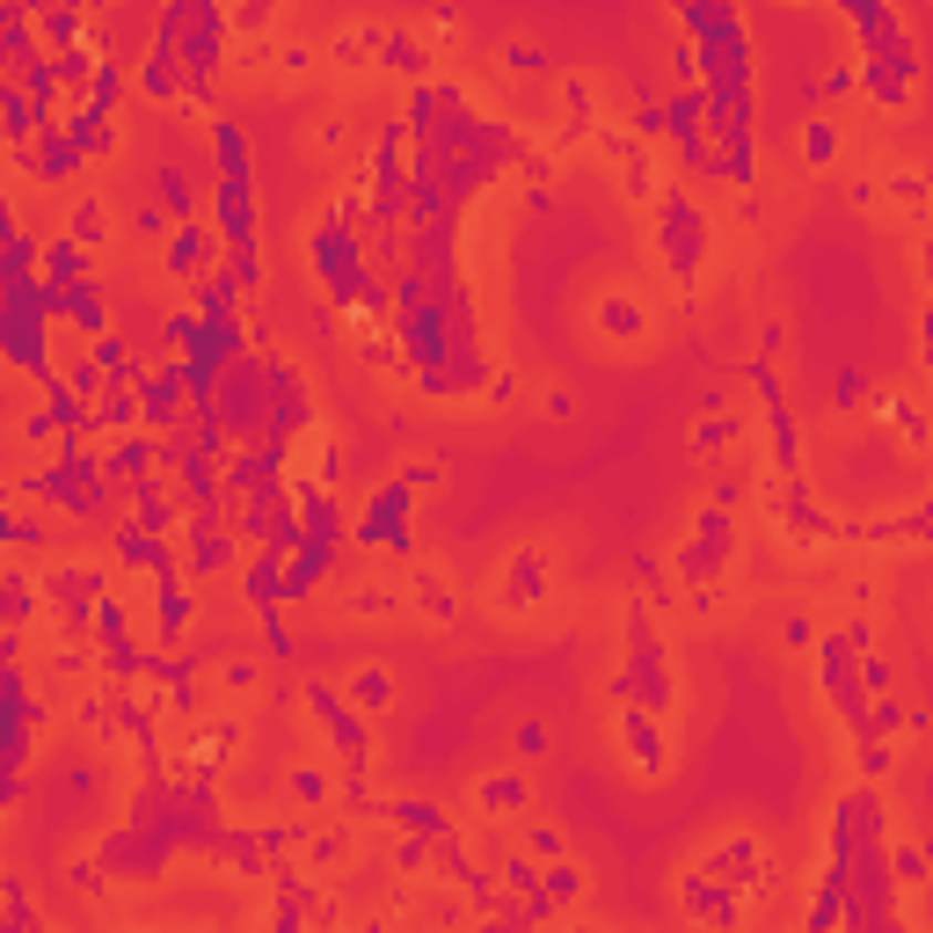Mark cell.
Instances as JSON below:
<instances>
[{
  "instance_id": "1",
  "label": "cell",
  "mask_w": 933,
  "mask_h": 933,
  "mask_svg": "<svg viewBox=\"0 0 933 933\" xmlns=\"http://www.w3.org/2000/svg\"><path fill=\"white\" fill-rule=\"evenodd\" d=\"M613 693L642 715H664L671 707V664H664V642H656V620L634 605L628 613V671L613 678Z\"/></svg>"
},
{
  "instance_id": "2",
  "label": "cell",
  "mask_w": 933,
  "mask_h": 933,
  "mask_svg": "<svg viewBox=\"0 0 933 933\" xmlns=\"http://www.w3.org/2000/svg\"><path fill=\"white\" fill-rule=\"evenodd\" d=\"M408 481L394 475V481H380V489L365 496V511H357V526H351V540L357 547H394V554H408Z\"/></svg>"
},
{
  "instance_id": "3",
  "label": "cell",
  "mask_w": 933,
  "mask_h": 933,
  "mask_svg": "<svg viewBox=\"0 0 933 933\" xmlns=\"http://www.w3.org/2000/svg\"><path fill=\"white\" fill-rule=\"evenodd\" d=\"M44 599H52V613L66 620L73 634H81V628H95V613L110 605V577H103V569L66 562V569H52V577H44Z\"/></svg>"
},
{
  "instance_id": "4",
  "label": "cell",
  "mask_w": 933,
  "mask_h": 933,
  "mask_svg": "<svg viewBox=\"0 0 933 933\" xmlns=\"http://www.w3.org/2000/svg\"><path fill=\"white\" fill-rule=\"evenodd\" d=\"M729 547H737V526H729V511H701V526L686 532V547H678V583H715L729 562Z\"/></svg>"
},
{
  "instance_id": "5",
  "label": "cell",
  "mask_w": 933,
  "mask_h": 933,
  "mask_svg": "<svg viewBox=\"0 0 933 933\" xmlns=\"http://www.w3.org/2000/svg\"><path fill=\"white\" fill-rule=\"evenodd\" d=\"M664 256H671V278L693 284L701 278V256H707V219L693 197H664Z\"/></svg>"
},
{
  "instance_id": "6",
  "label": "cell",
  "mask_w": 933,
  "mask_h": 933,
  "mask_svg": "<svg viewBox=\"0 0 933 933\" xmlns=\"http://www.w3.org/2000/svg\"><path fill=\"white\" fill-rule=\"evenodd\" d=\"M307 423H314V394H307L300 365H284V357H270V438H300Z\"/></svg>"
},
{
  "instance_id": "7",
  "label": "cell",
  "mask_w": 933,
  "mask_h": 933,
  "mask_svg": "<svg viewBox=\"0 0 933 933\" xmlns=\"http://www.w3.org/2000/svg\"><path fill=\"white\" fill-rule=\"evenodd\" d=\"M211 256H219V234H211V219H190V227L168 234V248H160V270L176 284H205L211 278Z\"/></svg>"
},
{
  "instance_id": "8",
  "label": "cell",
  "mask_w": 933,
  "mask_h": 933,
  "mask_svg": "<svg viewBox=\"0 0 933 933\" xmlns=\"http://www.w3.org/2000/svg\"><path fill=\"white\" fill-rule=\"evenodd\" d=\"M307 701H314V715H321V723H329L335 751L351 758V774H365V766H372V737H365V715H357V707H343V693H329V686H307Z\"/></svg>"
},
{
  "instance_id": "9",
  "label": "cell",
  "mask_w": 933,
  "mask_h": 933,
  "mask_svg": "<svg viewBox=\"0 0 933 933\" xmlns=\"http://www.w3.org/2000/svg\"><path fill=\"white\" fill-rule=\"evenodd\" d=\"M197 620V583H183V569L154 577V642H183Z\"/></svg>"
},
{
  "instance_id": "10",
  "label": "cell",
  "mask_w": 933,
  "mask_h": 933,
  "mask_svg": "<svg viewBox=\"0 0 933 933\" xmlns=\"http://www.w3.org/2000/svg\"><path fill=\"white\" fill-rule=\"evenodd\" d=\"M81 160H89V154L73 146V132H66V124H52L30 154H15V168H22V176H37V183H59V176H73Z\"/></svg>"
},
{
  "instance_id": "11",
  "label": "cell",
  "mask_w": 933,
  "mask_h": 933,
  "mask_svg": "<svg viewBox=\"0 0 933 933\" xmlns=\"http://www.w3.org/2000/svg\"><path fill=\"white\" fill-rule=\"evenodd\" d=\"M117 569H154V577H168V569H176V547H168V532H146V526H132V518H117Z\"/></svg>"
},
{
  "instance_id": "12",
  "label": "cell",
  "mask_w": 933,
  "mask_h": 933,
  "mask_svg": "<svg viewBox=\"0 0 933 933\" xmlns=\"http://www.w3.org/2000/svg\"><path fill=\"white\" fill-rule=\"evenodd\" d=\"M284 562L292 554H278V547H256L241 569V599L256 605V613H270V605H284Z\"/></svg>"
},
{
  "instance_id": "13",
  "label": "cell",
  "mask_w": 933,
  "mask_h": 933,
  "mask_svg": "<svg viewBox=\"0 0 933 933\" xmlns=\"http://www.w3.org/2000/svg\"><path fill=\"white\" fill-rule=\"evenodd\" d=\"M59 321H66L73 335H89V351H95V343L110 335V329H103V321H110V307H103V284H95V278H89V284H73V292H66V314H59Z\"/></svg>"
},
{
  "instance_id": "14",
  "label": "cell",
  "mask_w": 933,
  "mask_h": 933,
  "mask_svg": "<svg viewBox=\"0 0 933 933\" xmlns=\"http://www.w3.org/2000/svg\"><path fill=\"white\" fill-rule=\"evenodd\" d=\"M620 737H628V758L642 774H664V729H656V715L628 707V715H620Z\"/></svg>"
},
{
  "instance_id": "15",
  "label": "cell",
  "mask_w": 933,
  "mask_h": 933,
  "mask_svg": "<svg viewBox=\"0 0 933 933\" xmlns=\"http://www.w3.org/2000/svg\"><path fill=\"white\" fill-rule=\"evenodd\" d=\"M540 599H547V562L526 547V554H511V562H504V605L518 613V605H540Z\"/></svg>"
},
{
  "instance_id": "16",
  "label": "cell",
  "mask_w": 933,
  "mask_h": 933,
  "mask_svg": "<svg viewBox=\"0 0 933 933\" xmlns=\"http://www.w3.org/2000/svg\"><path fill=\"white\" fill-rule=\"evenodd\" d=\"M44 284H59V292L89 284V248L66 241V234H52V241H44Z\"/></svg>"
},
{
  "instance_id": "17",
  "label": "cell",
  "mask_w": 933,
  "mask_h": 933,
  "mask_svg": "<svg viewBox=\"0 0 933 933\" xmlns=\"http://www.w3.org/2000/svg\"><path fill=\"white\" fill-rule=\"evenodd\" d=\"M387 817L408 831V839H453V831H445V810L431 802V795H402V802H387Z\"/></svg>"
},
{
  "instance_id": "18",
  "label": "cell",
  "mask_w": 933,
  "mask_h": 933,
  "mask_svg": "<svg viewBox=\"0 0 933 933\" xmlns=\"http://www.w3.org/2000/svg\"><path fill=\"white\" fill-rule=\"evenodd\" d=\"M154 205H168V219H176V227H190L205 197H197V183L183 176V168H160V176H154Z\"/></svg>"
},
{
  "instance_id": "19",
  "label": "cell",
  "mask_w": 933,
  "mask_h": 933,
  "mask_svg": "<svg viewBox=\"0 0 933 933\" xmlns=\"http://www.w3.org/2000/svg\"><path fill=\"white\" fill-rule=\"evenodd\" d=\"M66 132H73V146H81L89 160H110V154H117V124H110V117H95V110H73V117H66Z\"/></svg>"
},
{
  "instance_id": "20",
  "label": "cell",
  "mask_w": 933,
  "mask_h": 933,
  "mask_svg": "<svg viewBox=\"0 0 933 933\" xmlns=\"http://www.w3.org/2000/svg\"><path fill=\"white\" fill-rule=\"evenodd\" d=\"M66 241H81V248H103V241H110V211H103V197H81V205H73Z\"/></svg>"
},
{
  "instance_id": "21",
  "label": "cell",
  "mask_w": 933,
  "mask_h": 933,
  "mask_svg": "<svg viewBox=\"0 0 933 933\" xmlns=\"http://www.w3.org/2000/svg\"><path fill=\"white\" fill-rule=\"evenodd\" d=\"M387 701H394V678H387V671H357V678H351V707H357V715H380Z\"/></svg>"
},
{
  "instance_id": "22",
  "label": "cell",
  "mask_w": 933,
  "mask_h": 933,
  "mask_svg": "<svg viewBox=\"0 0 933 933\" xmlns=\"http://www.w3.org/2000/svg\"><path fill=\"white\" fill-rule=\"evenodd\" d=\"M802 160H810V168H831V160H839V132H831V117L802 124Z\"/></svg>"
},
{
  "instance_id": "23",
  "label": "cell",
  "mask_w": 933,
  "mask_h": 933,
  "mask_svg": "<svg viewBox=\"0 0 933 933\" xmlns=\"http://www.w3.org/2000/svg\"><path fill=\"white\" fill-rule=\"evenodd\" d=\"M890 875H898V882H912V890H919V882L933 875L926 846H912V839H904V846H890Z\"/></svg>"
},
{
  "instance_id": "24",
  "label": "cell",
  "mask_w": 933,
  "mask_h": 933,
  "mask_svg": "<svg viewBox=\"0 0 933 933\" xmlns=\"http://www.w3.org/2000/svg\"><path fill=\"white\" fill-rule=\"evenodd\" d=\"M481 810H526V780H518V774L481 780Z\"/></svg>"
},
{
  "instance_id": "25",
  "label": "cell",
  "mask_w": 933,
  "mask_h": 933,
  "mask_svg": "<svg viewBox=\"0 0 933 933\" xmlns=\"http://www.w3.org/2000/svg\"><path fill=\"white\" fill-rule=\"evenodd\" d=\"M599 329L605 335H642V307H634V300H605L599 307Z\"/></svg>"
},
{
  "instance_id": "26",
  "label": "cell",
  "mask_w": 933,
  "mask_h": 933,
  "mask_svg": "<svg viewBox=\"0 0 933 933\" xmlns=\"http://www.w3.org/2000/svg\"><path fill=\"white\" fill-rule=\"evenodd\" d=\"M540 890H547V898H554V904H577V898H583V875H577V868H569V861H554V868H547V875H540Z\"/></svg>"
},
{
  "instance_id": "27",
  "label": "cell",
  "mask_w": 933,
  "mask_h": 933,
  "mask_svg": "<svg viewBox=\"0 0 933 933\" xmlns=\"http://www.w3.org/2000/svg\"><path fill=\"white\" fill-rule=\"evenodd\" d=\"M30 613H37V583L22 569H8V628H22Z\"/></svg>"
},
{
  "instance_id": "28",
  "label": "cell",
  "mask_w": 933,
  "mask_h": 933,
  "mask_svg": "<svg viewBox=\"0 0 933 933\" xmlns=\"http://www.w3.org/2000/svg\"><path fill=\"white\" fill-rule=\"evenodd\" d=\"M737 438V416H701L693 423V445H701V453H715V445H729Z\"/></svg>"
},
{
  "instance_id": "29",
  "label": "cell",
  "mask_w": 933,
  "mask_h": 933,
  "mask_svg": "<svg viewBox=\"0 0 933 933\" xmlns=\"http://www.w3.org/2000/svg\"><path fill=\"white\" fill-rule=\"evenodd\" d=\"M8 547H15V554H30V547H44V518L15 511V518H8Z\"/></svg>"
},
{
  "instance_id": "30",
  "label": "cell",
  "mask_w": 933,
  "mask_h": 933,
  "mask_svg": "<svg viewBox=\"0 0 933 933\" xmlns=\"http://www.w3.org/2000/svg\"><path fill=\"white\" fill-rule=\"evenodd\" d=\"M292 795L300 802H329V774L321 766H292Z\"/></svg>"
},
{
  "instance_id": "31",
  "label": "cell",
  "mask_w": 933,
  "mask_h": 933,
  "mask_svg": "<svg viewBox=\"0 0 933 933\" xmlns=\"http://www.w3.org/2000/svg\"><path fill=\"white\" fill-rule=\"evenodd\" d=\"M431 846L438 839H402L394 846V868H402V875H423V868H431Z\"/></svg>"
},
{
  "instance_id": "32",
  "label": "cell",
  "mask_w": 933,
  "mask_h": 933,
  "mask_svg": "<svg viewBox=\"0 0 933 933\" xmlns=\"http://www.w3.org/2000/svg\"><path fill=\"white\" fill-rule=\"evenodd\" d=\"M380 44H387V66L423 73V44H416V37H380Z\"/></svg>"
},
{
  "instance_id": "33",
  "label": "cell",
  "mask_w": 933,
  "mask_h": 933,
  "mask_svg": "<svg viewBox=\"0 0 933 933\" xmlns=\"http://www.w3.org/2000/svg\"><path fill=\"white\" fill-rule=\"evenodd\" d=\"M263 650H270V656H292V628H284V605H270V613H263Z\"/></svg>"
},
{
  "instance_id": "34",
  "label": "cell",
  "mask_w": 933,
  "mask_h": 933,
  "mask_svg": "<svg viewBox=\"0 0 933 933\" xmlns=\"http://www.w3.org/2000/svg\"><path fill=\"white\" fill-rule=\"evenodd\" d=\"M132 234H139V241H160V234H168V205H139L132 211Z\"/></svg>"
},
{
  "instance_id": "35",
  "label": "cell",
  "mask_w": 933,
  "mask_h": 933,
  "mask_svg": "<svg viewBox=\"0 0 933 933\" xmlns=\"http://www.w3.org/2000/svg\"><path fill=\"white\" fill-rule=\"evenodd\" d=\"M861 372H853V365H839V380H831V402H839V408H861Z\"/></svg>"
},
{
  "instance_id": "36",
  "label": "cell",
  "mask_w": 933,
  "mask_h": 933,
  "mask_svg": "<svg viewBox=\"0 0 933 933\" xmlns=\"http://www.w3.org/2000/svg\"><path fill=\"white\" fill-rule=\"evenodd\" d=\"M256 678H263V671L248 664V656H234V664L219 671V686H227V693H256Z\"/></svg>"
},
{
  "instance_id": "37",
  "label": "cell",
  "mask_w": 933,
  "mask_h": 933,
  "mask_svg": "<svg viewBox=\"0 0 933 933\" xmlns=\"http://www.w3.org/2000/svg\"><path fill=\"white\" fill-rule=\"evenodd\" d=\"M853 89H861V66H846V59H839V66L825 73V103H839V95H853Z\"/></svg>"
},
{
  "instance_id": "38",
  "label": "cell",
  "mask_w": 933,
  "mask_h": 933,
  "mask_svg": "<svg viewBox=\"0 0 933 933\" xmlns=\"http://www.w3.org/2000/svg\"><path fill=\"white\" fill-rule=\"evenodd\" d=\"M511 751H518V758H540V751H547V729H540V723H518Z\"/></svg>"
},
{
  "instance_id": "39",
  "label": "cell",
  "mask_w": 933,
  "mask_h": 933,
  "mask_svg": "<svg viewBox=\"0 0 933 933\" xmlns=\"http://www.w3.org/2000/svg\"><path fill=\"white\" fill-rule=\"evenodd\" d=\"M861 774H868V780L890 774V744H861Z\"/></svg>"
},
{
  "instance_id": "40",
  "label": "cell",
  "mask_w": 933,
  "mask_h": 933,
  "mask_svg": "<svg viewBox=\"0 0 933 933\" xmlns=\"http://www.w3.org/2000/svg\"><path fill=\"white\" fill-rule=\"evenodd\" d=\"M343 810H372V780H365V774L343 780Z\"/></svg>"
},
{
  "instance_id": "41",
  "label": "cell",
  "mask_w": 933,
  "mask_h": 933,
  "mask_svg": "<svg viewBox=\"0 0 933 933\" xmlns=\"http://www.w3.org/2000/svg\"><path fill=\"white\" fill-rule=\"evenodd\" d=\"M554 846H562V839H554L547 825H532V831H526V853H532V861H554Z\"/></svg>"
},
{
  "instance_id": "42",
  "label": "cell",
  "mask_w": 933,
  "mask_h": 933,
  "mask_svg": "<svg viewBox=\"0 0 933 933\" xmlns=\"http://www.w3.org/2000/svg\"><path fill=\"white\" fill-rule=\"evenodd\" d=\"M504 59H511L518 73H540V66H547V52H540V44H511V52H504Z\"/></svg>"
},
{
  "instance_id": "43",
  "label": "cell",
  "mask_w": 933,
  "mask_h": 933,
  "mask_svg": "<svg viewBox=\"0 0 933 933\" xmlns=\"http://www.w3.org/2000/svg\"><path fill=\"white\" fill-rule=\"evenodd\" d=\"M402 481H408V489H431V481H438V467H431V459H408Z\"/></svg>"
},
{
  "instance_id": "44",
  "label": "cell",
  "mask_w": 933,
  "mask_h": 933,
  "mask_svg": "<svg viewBox=\"0 0 933 933\" xmlns=\"http://www.w3.org/2000/svg\"><path fill=\"white\" fill-rule=\"evenodd\" d=\"M329 861H343V839H335V831H321V839H314V868H329Z\"/></svg>"
},
{
  "instance_id": "45",
  "label": "cell",
  "mask_w": 933,
  "mask_h": 933,
  "mask_svg": "<svg viewBox=\"0 0 933 933\" xmlns=\"http://www.w3.org/2000/svg\"><path fill=\"white\" fill-rule=\"evenodd\" d=\"M919 343H926V365H933V300H926V314H919Z\"/></svg>"
},
{
  "instance_id": "46",
  "label": "cell",
  "mask_w": 933,
  "mask_h": 933,
  "mask_svg": "<svg viewBox=\"0 0 933 933\" xmlns=\"http://www.w3.org/2000/svg\"><path fill=\"white\" fill-rule=\"evenodd\" d=\"M919 270H926V284H933V234L919 241Z\"/></svg>"
}]
</instances>
